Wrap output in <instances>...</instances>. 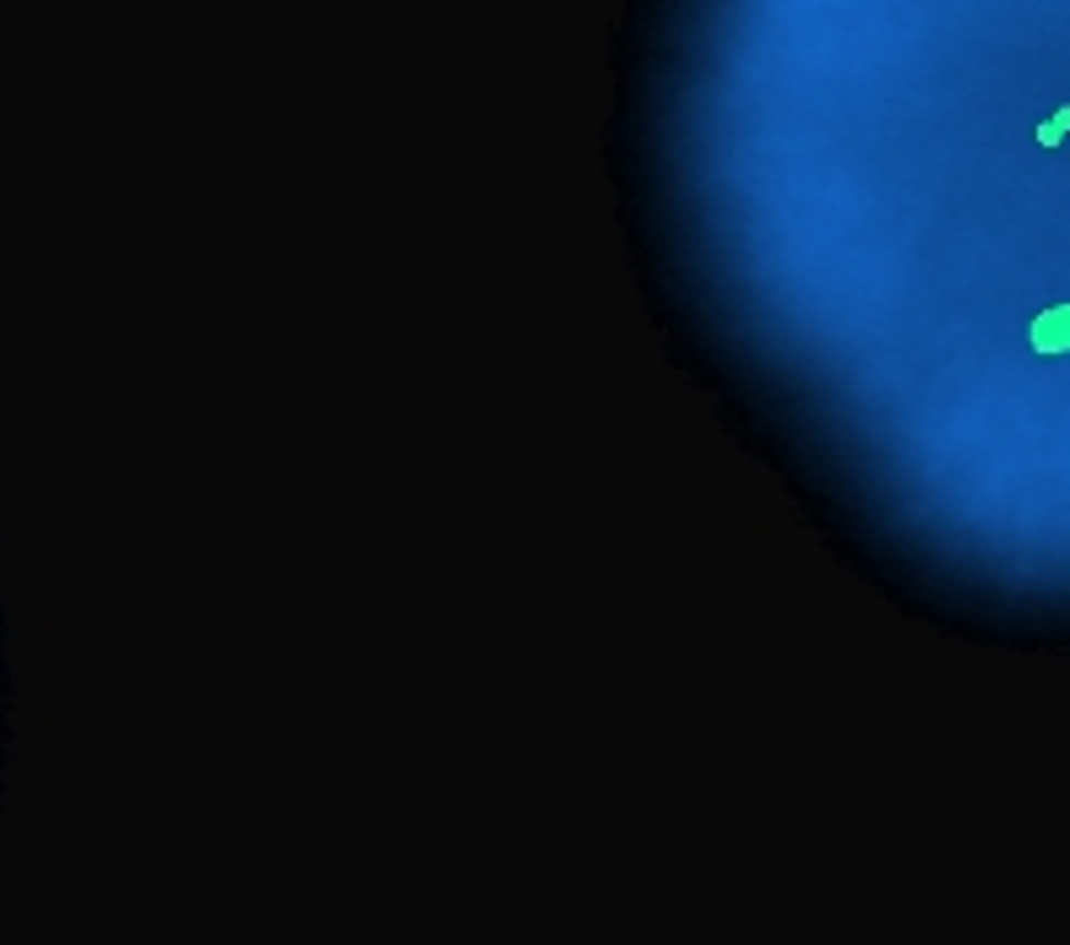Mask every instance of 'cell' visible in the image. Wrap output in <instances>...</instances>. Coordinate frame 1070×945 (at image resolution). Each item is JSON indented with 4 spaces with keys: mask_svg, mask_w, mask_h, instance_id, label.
Returning a JSON list of instances; mask_svg holds the SVG:
<instances>
[{
    "mask_svg": "<svg viewBox=\"0 0 1070 945\" xmlns=\"http://www.w3.org/2000/svg\"><path fill=\"white\" fill-rule=\"evenodd\" d=\"M1027 342H1033L1038 359H1066L1070 353V305H1049V311L1033 315Z\"/></svg>",
    "mask_w": 1070,
    "mask_h": 945,
    "instance_id": "cell-1",
    "label": "cell"
},
{
    "mask_svg": "<svg viewBox=\"0 0 1070 945\" xmlns=\"http://www.w3.org/2000/svg\"><path fill=\"white\" fill-rule=\"evenodd\" d=\"M1033 137H1038V148H1060V142L1070 137V104H1066V109H1055L1049 120H1038V131H1033Z\"/></svg>",
    "mask_w": 1070,
    "mask_h": 945,
    "instance_id": "cell-2",
    "label": "cell"
}]
</instances>
